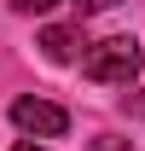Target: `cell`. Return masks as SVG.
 <instances>
[{"mask_svg": "<svg viewBox=\"0 0 145 151\" xmlns=\"http://www.w3.org/2000/svg\"><path fill=\"white\" fill-rule=\"evenodd\" d=\"M58 0H12V12H23V18H35V12H52Z\"/></svg>", "mask_w": 145, "mask_h": 151, "instance_id": "277c9868", "label": "cell"}, {"mask_svg": "<svg viewBox=\"0 0 145 151\" xmlns=\"http://www.w3.org/2000/svg\"><path fill=\"white\" fill-rule=\"evenodd\" d=\"M12 122H18L23 134H35V139H58V134L70 128V111L52 105V99H18V105H12Z\"/></svg>", "mask_w": 145, "mask_h": 151, "instance_id": "7a4b0ae2", "label": "cell"}, {"mask_svg": "<svg viewBox=\"0 0 145 151\" xmlns=\"http://www.w3.org/2000/svg\"><path fill=\"white\" fill-rule=\"evenodd\" d=\"M12 151H47V145H35V139H18V145H12Z\"/></svg>", "mask_w": 145, "mask_h": 151, "instance_id": "52a82bcc", "label": "cell"}, {"mask_svg": "<svg viewBox=\"0 0 145 151\" xmlns=\"http://www.w3.org/2000/svg\"><path fill=\"white\" fill-rule=\"evenodd\" d=\"M81 76L87 81H134L139 76V41L134 35H110L99 41V47H87V58H81Z\"/></svg>", "mask_w": 145, "mask_h": 151, "instance_id": "6da1fadb", "label": "cell"}, {"mask_svg": "<svg viewBox=\"0 0 145 151\" xmlns=\"http://www.w3.org/2000/svg\"><path fill=\"white\" fill-rule=\"evenodd\" d=\"M75 6H81V12H110L116 0H75Z\"/></svg>", "mask_w": 145, "mask_h": 151, "instance_id": "5b68a950", "label": "cell"}, {"mask_svg": "<svg viewBox=\"0 0 145 151\" xmlns=\"http://www.w3.org/2000/svg\"><path fill=\"white\" fill-rule=\"evenodd\" d=\"M93 151H128V145H122V139H110V134H105V139H93Z\"/></svg>", "mask_w": 145, "mask_h": 151, "instance_id": "8992f818", "label": "cell"}, {"mask_svg": "<svg viewBox=\"0 0 145 151\" xmlns=\"http://www.w3.org/2000/svg\"><path fill=\"white\" fill-rule=\"evenodd\" d=\"M41 52L52 58V64H70V58L81 52V35L64 29V23H52V29H41Z\"/></svg>", "mask_w": 145, "mask_h": 151, "instance_id": "3957f363", "label": "cell"}]
</instances>
